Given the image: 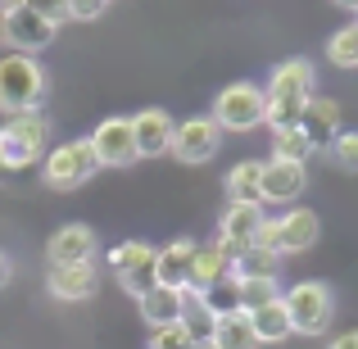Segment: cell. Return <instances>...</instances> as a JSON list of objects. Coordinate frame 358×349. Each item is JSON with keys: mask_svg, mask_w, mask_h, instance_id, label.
I'll list each match as a JSON object with an SVG mask.
<instances>
[{"mask_svg": "<svg viewBox=\"0 0 358 349\" xmlns=\"http://www.w3.org/2000/svg\"><path fill=\"white\" fill-rule=\"evenodd\" d=\"M45 100V69L32 55H5L0 59V114H36Z\"/></svg>", "mask_w": 358, "mask_h": 349, "instance_id": "cell-1", "label": "cell"}, {"mask_svg": "<svg viewBox=\"0 0 358 349\" xmlns=\"http://www.w3.org/2000/svg\"><path fill=\"white\" fill-rule=\"evenodd\" d=\"M45 155H50V118L45 114H18L0 127V159L9 173H23Z\"/></svg>", "mask_w": 358, "mask_h": 349, "instance_id": "cell-2", "label": "cell"}, {"mask_svg": "<svg viewBox=\"0 0 358 349\" xmlns=\"http://www.w3.org/2000/svg\"><path fill=\"white\" fill-rule=\"evenodd\" d=\"M317 232H322L317 213L295 204V209H286L281 218H268V222H263L259 236H254V245L281 259V254H304V250H313V245H317Z\"/></svg>", "mask_w": 358, "mask_h": 349, "instance_id": "cell-3", "label": "cell"}, {"mask_svg": "<svg viewBox=\"0 0 358 349\" xmlns=\"http://www.w3.org/2000/svg\"><path fill=\"white\" fill-rule=\"evenodd\" d=\"M96 173H100V164H96V150H91L87 136L59 141V145L41 159V177H45L50 191H78V186H87Z\"/></svg>", "mask_w": 358, "mask_h": 349, "instance_id": "cell-4", "label": "cell"}, {"mask_svg": "<svg viewBox=\"0 0 358 349\" xmlns=\"http://www.w3.org/2000/svg\"><path fill=\"white\" fill-rule=\"evenodd\" d=\"M281 304L290 313V332L299 336H322L336 318V295L327 281H299V286H290L281 295Z\"/></svg>", "mask_w": 358, "mask_h": 349, "instance_id": "cell-5", "label": "cell"}, {"mask_svg": "<svg viewBox=\"0 0 358 349\" xmlns=\"http://www.w3.org/2000/svg\"><path fill=\"white\" fill-rule=\"evenodd\" d=\"M209 118L218 122L222 131H254V127H263V118H268V91L254 87V82H231V87L218 91Z\"/></svg>", "mask_w": 358, "mask_h": 349, "instance_id": "cell-6", "label": "cell"}, {"mask_svg": "<svg viewBox=\"0 0 358 349\" xmlns=\"http://www.w3.org/2000/svg\"><path fill=\"white\" fill-rule=\"evenodd\" d=\"M109 268L118 272V286L127 290L131 299H141L145 290H155V250L145 241H122L109 250Z\"/></svg>", "mask_w": 358, "mask_h": 349, "instance_id": "cell-7", "label": "cell"}, {"mask_svg": "<svg viewBox=\"0 0 358 349\" xmlns=\"http://www.w3.org/2000/svg\"><path fill=\"white\" fill-rule=\"evenodd\" d=\"M218 145H222V127L209 114H195V118L177 122L173 150H168V155L182 159V164H209V159L218 155Z\"/></svg>", "mask_w": 358, "mask_h": 349, "instance_id": "cell-8", "label": "cell"}, {"mask_svg": "<svg viewBox=\"0 0 358 349\" xmlns=\"http://www.w3.org/2000/svg\"><path fill=\"white\" fill-rule=\"evenodd\" d=\"M91 150H96V164L100 168H131L136 164V141H131V118H105L96 122V131H91Z\"/></svg>", "mask_w": 358, "mask_h": 349, "instance_id": "cell-9", "label": "cell"}, {"mask_svg": "<svg viewBox=\"0 0 358 349\" xmlns=\"http://www.w3.org/2000/svg\"><path fill=\"white\" fill-rule=\"evenodd\" d=\"M45 290L64 304H87L100 295V268L91 263H69V268H50L45 272Z\"/></svg>", "mask_w": 358, "mask_h": 349, "instance_id": "cell-10", "label": "cell"}, {"mask_svg": "<svg viewBox=\"0 0 358 349\" xmlns=\"http://www.w3.org/2000/svg\"><path fill=\"white\" fill-rule=\"evenodd\" d=\"M100 250L96 232L87 227V222H64V227H55V236L45 241V259H50V268H69V263H91Z\"/></svg>", "mask_w": 358, "mask_h": 349, "instance_id": "cell-11", "label": "cell"}, {"mask_svg": "<svg viewBox=\"0 0 358 349\" xmlns=\"http://www.w3.org/2000/svg\"><path fill=\"white\" fill-rule=\"evenodd\" d=\"M308 186V168L304 164H286V159H268L263 164V191L259 204H295Z\"/></svg>", "mask_w": 358, "mask_h": 349, "instance_id": "cell-12", "label": "cell"}, {"mask_svg": "<svg viewBox=\"0 0 358 349\" xmlns=\"http://www.w3.org/2000/svg\"><path fill=\"white\" fill-rule=\"evenodd\" d=\"M263 222H268L263 218V204H227V213H222V222H218V245L231 254V263H236L241 250L254 245V236H259Z\"/></svg>", "mask_w": 358, "mask_h": 349, "instance_id": "cell-13", "label": "cell"}, {"mask_svg": "<svg viewBox=\"0 0 358 349\" xmlns=\"http://www.w3.org/2000/svg\"><path fill=\"white\" fill-rule=\"evenodd\" d=\"M173 131H177V122L168 109H141V114H131V141H136L141 159L168 155L173 150Z\"/></svg>", "mask_w": 358, "mask_h": 349, "instance_id": "cell-14", "label": "cell"}, {"mask_svg": "<svg viewBox=\"0 0 358 349\" xmlns=\"http://www.w3.org/2000/svg\"><path fill=\"white\" fill-rule=\"evenodd\" d=\"M313 87H317V73H313V64L308 59H286V64H277L272 69V78H268V100H313Z\"/></svg>", "mask_w": 358, "mask_h": 349, "instance_id": "cell-15", "label": "cell"}, {"mask_svg": "<svg viewBox=\"0 0 358 349\" xmlns=\"http://www.w3.org/2000/svg\"><path fill=\"white\" fill-rule=\"evenodd\" d=\"M195 241H168L164 250H155V281L168 290H186L191 286V263H195Z\"/></svg>", "mask_w": 358, "mask_h": 349, "instance_id": "cell-16", "label": "cell"}, {"mask_svg": "<svg viewBox=\"0 0 358 349\" xmlns=\"http://www.w3.org/2000/svg\"><path fill=\"white\" fill-rule=\"evenodd\" d=\"M5 23H9V50H18V55L45 50V45L55 41V32H59L55 23H45L32 9H14V14H5Z\"/></svg>", "mask_w": 358, "mask_h": 349, "instance_id": "cell-17", "label": "cell"}, {"mask_svg": "<svg viewBox=\"0 0 358 349\" xmlns=\"http://www.w3.org/2000/svg\"><path fill=\"white\" fill-rule=\"evenodd\" d=\"M299 127H304V136H308V145H313V150H331V141L341 136V105L327 100V96H313L304 105Z\"/></svg>", "mask_w": 358, "mask_h": 349, "instance_id": "cell-18", "label": "cell"}, {"mask_svg": "<svg viewBox=\"0 0 358 349\" xmlns=\"http://www.w3.org/2000/svg\"><path fill=\"white\" fill-rule=\"evenodd\" d=\"M136 304H141V318L150 322V332H159V327H173V322H182V313H186V295H182V290H168V286H155V290H145V295H141Z\"/></svg>", "mask_w": 358, "mask_h": 349, "instance_id": "cell-19", "label": "cell"}, {"mask_svg": "<svg viewBox=\"0 0 358 349\" xmlns=\"http://www.w3.org/2000/svg\"><path fill=\"white\" fill-rule=\"evenodd\" d=\"M231 277V254L222 250L218 241L213 245H200V250H195V263H191V286L186 290H209V286H218V281H227Z\"/></svg>", "mask_w": 358, "mask_h": 349, "instance_id": "cell-20", "label": "cell"}, {"mask_svg": "<svg viewBox=\"0 0 358 349\" xmlns=\"http://www.w3.org/2000/svg\"><path fill=\"white\" fill-rule=\"evenodd\" d=\"M209 349H259V336H254V322L250 313H222L213 318V336H209Z\"/></svg>", "mask_w": 358, "mask_h": 349, "instance_id": "cell-21", "label": "cell"}, {"mask_svg": "<svg viewBox=\"0 0 358 349\" xmlns=\"http://www.w3.org/2000/svg\"><path fill=\"white\" fill-rule=\"evenodd\" d=\"M250 322H254V336H259V345H281V341H290V313H286V304L281 299H272V304H263V308H254L250 313Z\"/></svg>", "mask_w": 358, "mask_h": 349, "instance_id": "cell-22", "label": "cell"}, {"mask_svg": "<svg viewBox=\"0 0 358 349\" xmlns=\"http://www.w3.org/2000/svg\"><path fill=\"white\" fill-rule=\"evenodd\" d=\"M259 191H263V164L259 159H241V164L227 173L231 204H259Z\"/></svg>", "mask_w": 358, "mask_h": 349, "instance_id": "cell-23", "label": "cell"}, {"mask_svg": "<svg viewBox=\"0 0 358 349\" xmlns=\"http://www.w3.org/2000/svg\"><path fill=\"white\" fill-rule=\"evenodd\" d=\"M236 295H241V313H254V308L281 299L277 277H236Z\"/></svg>", "mask_w": 358, "mask_h": 349, "instance_id": "cell-24", "label": "cell"}, {"mask_svg": "<svg viewBox=\"0 0 358 349\" xmlns=\"http://www.w3.org/2000/svg\"><path fill=\"white\" fill-rule=\"evenodd\" d=\"M327 59H331L336 69H358V18L331 32V41H327Z\"/></svg>", "mask_w": 358, "mask_h": 349, "instance_id": "cell-25", "label": "cell"}, {"mask_svg": "<svg viewBox=\"0 0 358 349\" xmlns=\"http://www.w3.org/2000/svg\"><path fill=\"white\" fill-rule=\"evenodd\" d=\"M308 155H313V145H308L304 127H286V131H272V159H286V164H304Z\"/></svg>", "mask_w": 358, "mask_h": 349, "instance_id": "cell-26", "label": "cell"}, {"mask_svg": "<svg viewBox=\"0 0 358 349\" xmlns=\"http://www.w3.org/2000/svg\"><path fill=\"white\" fill-rule=\"evenodd\" d=\"M231 277H277V254L250 245V250L236 254V263H231Z\"/></svg>", "mask_w": 358, "mask_h": 349, "instance_id": "cell-27", "label": "cell"}, {"mask_svg": "<svg viewBox=\"0 0 358 349\" xmlns=\"http://www.w3.org/2000/svg\"><path fill=\"white\" fill-rule=\"evenodd\" d=\"M204 304H209V313L213 318H222V313H236L241 308V295H236V277H227V281H218V286H209L204 290Z\"/></svg>", "mask_w": 358, "mask_h": 349, "instance_id": "cell-28", "label": "cell"}, {"mask_svg": "<svg viewBox=\"0 0 358 349\" xmlns=\"http://www.w3.org/2000/svg\"><path fill=\"white\" fill-rule=\"evenodd\" d=\"M150 349H195V341H191V332H186L182 322H173V327L150 332Z\"/></svg>", "mask_w": 358, "mask_h": 349, "instance_id": "cell-29", "label": "cell"}, {"mask_svg": "<svg viewBox=\"0 0 358 349\" xmlns=\"http://www.w3.org/2000/svg\"><path fill=\"white\" fill-rule=\"evenodd\" d=\"M23 9H32V14H41L45 23H55V27L73 23V14H69V0H23Z\"/></svg>", "mask_w": 358, "mask_h": 349, "instance_id": "cell-30", "label": "cell"}, {"mask_svg": "<svg viewBox=\"0 0 358 349\" xmlns=\"http://www.w3.org/2000/svg\"><path fill=\"white\" fill-rule=\"evenodd\" d=\"M331 155L341 159L345 168H358V131H341V136L331 141Z\"/></svg>", "mask_w": 358, "mask_h": 349, "instance_id": "cell-31", "label": "cell"}, {"mask_svg": "<svg viewBox=\"0 0 358 349\" xmlns=\"http://www.w3.org/2000/svg\"><path fill=\"white\" fill-rule=\"evenodd\" d=\"M105 9H109L105 0H69V14L78 18V23H96V18L105 14Z\"/></svg>", "mask_w": 358, "mask_h": 349, "instance_id": "cell-32", "label": "cell"}, {"mask_svg": "<svg viewBox=\"0 0 358 349\" xmlns=\"http://www.w3.org/2000/svg\"><path fill=\"white\" fill-rule=\"evenodd\" d=\"M327 349H358V327H354V332H341Z\"/></svg>", "mask_w": 358, "mask_h": 349, "instance_id": "cell-33", "label": "cell"}, {"mask_svg": "<svg viewBox=\"0 0 358 349\" xmlns=\"http://www.w3.org/2000/svg\"><path fill=\"white\" fill-rule=\"evenodd\" d=\"M9 281H14V259L0 250V286H9Z\"/></svg>", "mask_w": 358, "mask_h": 349, "instance_id": "cell-34", "label": "cell"}, {"mask_svg": "<svg viewBox=\"0 0 358 349\" xmlns=\"http://www.w3.org/2000/svg\"><path fill=\"white\" fill-rule=\"evenodd\" d=\"M9 45V23H5V14H0V50Z\"/></svg>", "mask_w": 358, "mask_h": 349, "instance_id": "cell-35", "label": "cell"}, {"mask_svg": "<svg viewBox=\"0 0 358 349\" xmlns=\"http://www.w3.org/2000/svg\"><path fill=\"white\" fill-rule=\"evenodd\" d=\"M9 177H14V173H9V168H5V159H0V186H5Z\"/></svg>", "mask_w": 358, "mask_h": 349, "instance_id": "cell-36", "label": "cell"}, {"mask_svg": "<svg viewBox=\"0 0 358 349\" xmlns=\"http://www.w3.org/2000/svg\"><path fill=\"white\" fill-rule=\"evenodd\" d=\"M336 5H341V9H354V14H358V0H336Z\"/></svg>", "mask_w": 358, "mask_h": 349, "instance_id": "cell-37", "label": "cell"}, {"mask_svg": "<svg viewBox=\"0 0 358 349\" xmlns=\"http://www.w3.org/2000/svg\"><path fill=\"white\" fill-rule=\"evenodd\" d=\"M195 349H209V345H195Z\"/></svg>", "mask_w": 358, "mask_h": 349, "instance_id": "cell-38", "label": "cell"}, {"mask_svg": "<svg viewBox=\"0 0 358 349\" xmlns=\"http://www.w3.org/2000/svg\"><path fill=\"white\" fill-rule=\"evenodd\" d=\"M105 5H114V0H105Z\"/></svg>", "mask_w": 358, "mask_h": 349, "instance_id": "cell-39", "label": "cell"}]
</instances>
